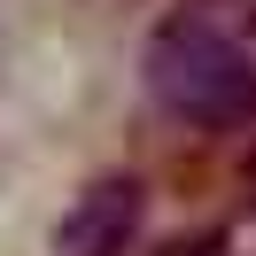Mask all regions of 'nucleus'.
I'll return each mask as SVG.
<instances>
[{"label":"nucleus","instance_id":"obj_1","mask_svg":"<svg viewBox=\"0 0 256 256\" xmlns=\"http://www.w3.org/2000/svg\"><path fill=\"white\" fill-rule=\"evenodd\" d=\"M140 86L171 124L194 132H240L256 116V54L240 47V32H225L202 8H178L148 32Z\"/></svg>","mask_w":256,"mask_h":256},{"label":"nucleus","instance_id":"obj_3","mask_svg":"<svg viewBox=\"0 0 256 256\" xmlns=\"http://www.w3.org/2000/svg\"><path fill=\"white\" fill-rule=\"evenodd\" d=\"M240 186H248V210H256V156H248V178H240Z\"/></svg>","mask_w":256,"mask_h":256},{"label":"nucleus","instance_id":"obj_2","mask_svg":"<svg viewBox=\"0 0 256 256\" xmlns=\"http://www.w3.org/2000/svg\"><path fill=\"white\" fill-rule=\"evenodd\" d=\"M140 218H148V186L132 171H109L62 210L54 225V256H132L140 240Z\"/></svg>","mask_w":256,"mask_h":256}]
</instances>
